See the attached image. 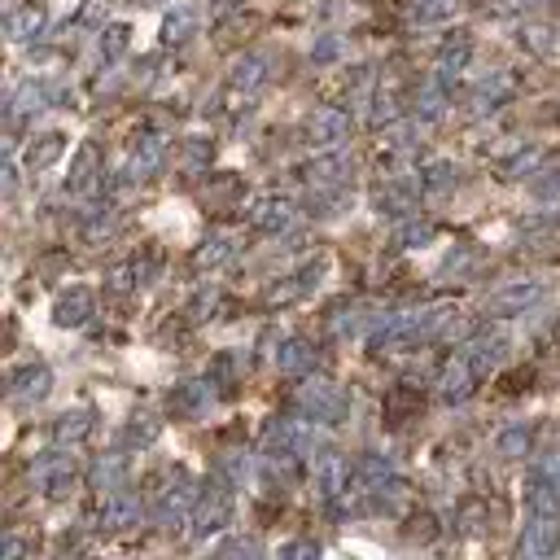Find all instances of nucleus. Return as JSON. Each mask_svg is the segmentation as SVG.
Returning a JSON list of instances; mask_svg holds the SVG:
<instances>
[]
</instances>
